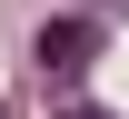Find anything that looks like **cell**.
Wrapping results in <instances>:
<instances>
[{
    "label": "cell",
    "mask_w": 129,
    "mask_h": 119,
    "mask_svg": "<svg viewBox=\"0 0 129 119\" xmlns=\"http://www.w3.org/2000/svg\"><path fill=\"white\" fill-rule=\"evenodd\" d=\"M30 50H40V69H80V60L99 50V30H89V20H50Z\"/></svg>",
    "instance_id": "1"
},
{
    "label": "cell",
    "mask_w": 129,
    "mask_h": 119,
    "mask_svg": "<svg viewBox=\"0 0 129 119\" xmlns=\"http://www.w3.org/2000/svg\"><path fill=\"white\" fill-rule=\"evenodd\" d=\"M80 119H109V109H80Z\"/></svg>",
    "instance_id": "2"
}]
</instances>
